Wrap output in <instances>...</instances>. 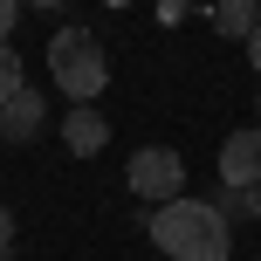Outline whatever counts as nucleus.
I'll list each match as a JSON object with an SVG mask.
<instances>
[{
	"mask_svg": "<svg viewBox=\"0 0 261 261\" xmlns=\"http://www.w3.org/2000/svg\"><path fill=\"white\" fill-rule=\"evenodd\" d=\"M213 35H227V41H248L254 28H261V0H213Z\"/></svg>",
	"mask_w": 261,
	"mask_h": 261,
	"instance_id": "7",
	"label": "nucleus"
},
{
	"mask_svg": "<svg viewBox=\"0 0 261 261\" xmlns=\"http://www.w3.org/2000/svg\"><path fill=\"white\" fill-rule=\"evenodd\" d=\"M124 186L144 199V206H165V199H179V193H186V158L172 151V144H144V151H130Z\"/></svg>",
	"mask_w": 261,
	"mask_h": 261,
	"instance_id": "3",
	"label": "nucleus"
},
{
	"mask_svg": "<svg viewBox=\"0 0 261 261\" xmlns=\"http://www.w3.org/2000/svg\"><path fill=\"white\" fill-rule=\"evenodd\" d=\"M7 248H14V213L0 206V254H7Z\"/></svg>",
	"mask_w": 261,
	"mask_h": 261,
	"instance_id": "11",
	"label": "nucleus"
},
{
	"mask_svg": "<svg viewBox=\"0 0 261 261\" xmlns=\"http://www.w3.org/2000/svg\"><path fill=\"white\" fill-rule=\"evenodd\" d=\"M248 62L261 69V28H254V35H248Z\"/></svg>",
	"mask_w": 261,
	"mask_h": 261,
	"instance_id": "12",
	"label": "nucleus"
},
{
	"mask_svg": "<svg viewBox=\"0 0 261 261\" xmlns=\"http://www.w3.org/2000/svg\"><path fill=\"white\" fill-rule=\"evenodd\" d=\"M62 144H69L76 158H96V151L110 144V124H103V110H96V103H76V110L62 117Z\"/></svg>",
	"mask_w": 261,
	"mask_h": 261,
	"instance_id": "6",
	"label": "nucleus"
},
{
	"mask_svg": "<svg viewBox=\"0 0 261 261\" xmlns=\"http://www.w3.org/2000/svg\"><path fill=\"white\" fill-rule=\"evenodd\" d=\"M48 76H55V90H62L69 103H96L103 83H110V55H103V41H96L90 28H62V35L48 41Z\"/></svg>",
	"mask_w": 261,
	"mask_h": 261,
	"instance_id": "2",
	"label": "nucleus"
},
{
	"mask_svg": "<svg viewBox=\"0 0 261 261\" xmlns=\"http://www.w3.org/2000/svg\"><path fill=\"white\" fill-rule=\"evenodd\" d=\"M21 7H62V0H21Z\"/></svg>",
	"mask_w": 261,
	"mask_h": 261,
	"instance_id": "13",
	"label": "nucleus"
},
{
	"mask_svg": "<svg viewBox=\"0 0 261 261\" xmlns=\"http://www.w3.org/2000/svg\"><path fill=\"white\" fill-rule=\"evenodd\" d=\"M14 21H21V0H0V41L14 35Z\"/></svg>",
	"mask_w": 261,
	"mask_h": 261,
	"instance_id": "10",
	"label": "nucleus"
},
{
	"mask_svg": "<svg viewBox=\"0 0 261 261\" xmlns=\"http://www.w3.org/2000/svg\"><path fill=\"white\" fill-rule=\"evenodd\" d=\"M41 124H48V103H41V96L21 90L14 103H0V144H35Z\"/></svg>",
	"mask_w": 261,
	"mask_h": 261,
	"instance_id": "5",
	"label": "nucleus"
},
{
	"mask_svg": "<svg viewBox=\"0 0 261 261\" xmlns=\"http://www.w3.org/2000/svg\"><path fill=\"white\" fill-rule=\"evenodd\" d=\"M213 206H220L227 220H234V213H248V220H261V186H227V193L213 199Z\"/></svg>",
	"mask_w": 261,
	"mask_h": 261,
	"instance_id": "8",
	"label": "nucleus"
},
{
	"mask_svg": "<svg viewBox=\"0 0 261 261\" xmlns=\"http://www.w3.org/2000/svg\"><path fill=\"white\" fill-rule=\"evenodd\" d=\"M220 186H261V124L234 130L220 144Z\"/></svg>",
	"mask_w": 261,
	"mask_h": 261,
	"instance_id": "4",
	"label": "nucleus"
},
{
	"mask_svg": "<svg viewBox=\"0 0 261 261\" xmlns=\"http://www.w3.org/2000/svg\"><path fill=\"white\" fill-rule=\"evenodd\" d=\"M158 254L165 261H227L234 254V220H227L213 199H165V206H144Z\"/></svg>",
	"mask_w": 261,
	"mask_h": 261,
	"instance_id": "1",
	"label": "nucleus"
},
{
	"mask_svg": "<svg viewBox=\"0 0 261 261\" xmlns=\"http://www.w3.org/2000/svg\"><path fill=\"white\" fill-rule=\"evenodd\" d=\"M21 90H28V76H21V55H14V41H0V103H14Z\"/></svg>",
	"mask_w": 261,
	"mask_h": 261,
	"instance_id": "9",
	"label": "nucleus"
}]
</instances>
